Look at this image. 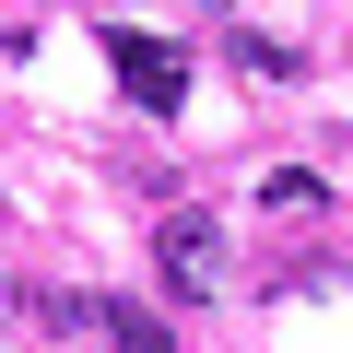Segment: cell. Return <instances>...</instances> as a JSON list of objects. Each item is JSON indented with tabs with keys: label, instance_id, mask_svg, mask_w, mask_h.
I'll use <instances>...</instances> for the list:
<instances>
[{
	"label": "cell",
	"instance_id": "5",
	"mask_svg": "<svg viewBox=\"0 0 353 353\" xmlns=\"http://www.w3.org/2000/svg\"><path fill=\"white\" fill-rule=\"evenodd\" d=\"M201 12H224V0H201Z\"/></svg>",
	"mask_w": 353,
	"mask_h": 353
},
{
	"label": "cell",
	"instance_id": "3",
	"mask_svg": "<svg viewBox=\"0 0 353 353\" xmlns=\"http://www.w3.org/2000/svg\"><path fill=\"white\" fill-rule=\"evenodd\" d=\"M106 341H118V353H176V341H165V318H153L141 294H130V306H106Z\"/></svg>",
	"mask_w": 353,
	"mask_h": 353
},
{
	"label": "cell",
	"instance_id": "1",
	"mask_svg": "<svg viewBox=\"0 0 353 353\" xmlns=\"http://www.w3.org/2000/svg\"><path fill=\"white\" fill-rule=\"evenodd\" d=\"M153 283L189 294V306L224 294V224H212V212H165V224H153Z\"/></svg>",
	"mask_w": 353,
	"mask_h": 353
},
{
	"label": "cell",
	"instance_id": "4",
	"mask_svg": "<svg viewBox=\"0 0 353 353\" xmlns=\"http://www.w3.org/2000/svg\"><path fill=\"white\" fill-rule=\"evenodd\" d=\"M236 71H248V83H259V71L283 83V71H294V48H271V36H236Z\"/></svg>",
	"mask_w": 353,
	"mask_h": 353
},
{
	"label": "cell",
	"instance_id": "2",
	"mask_svg": "<svg viewBox=\"0 0 353 353\" xmlns=\"http://www.w3.org/2000/svg\"><path fill=\"white\" fill-rule=\"evenodd\" d=\"M106 71H118V94H130V106H153V118L189 94V59H176L165 36H141V24H118V36H106Z\"/></svg>",
	"mask_w": 353,
	"mask_h": 353
}]
</instances>
